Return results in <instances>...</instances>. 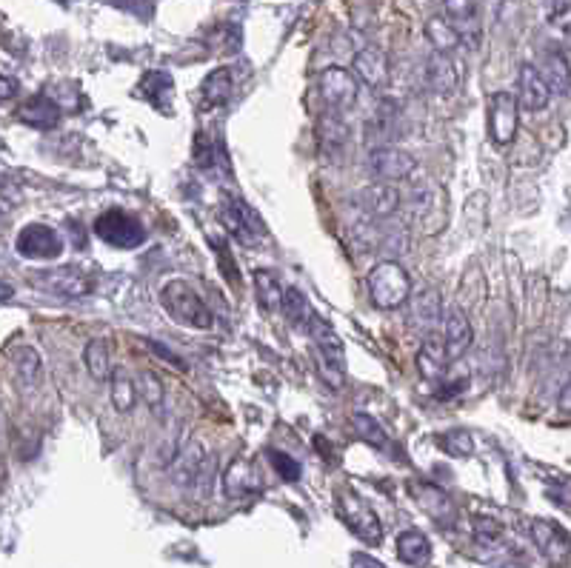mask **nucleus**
Listing matches in <instances>:
<instances>
[{"label":"nucleus","mask_w":571,"mask_h":568,"mask_svg":"<svg viewBox=\"0 0 571 568\" xmlns=\"http://www.w3.org/2000/svg\"><path fill=\"white\" fill-rule=\"evenodd\" d=\"M160 306L169 312L172 320H178L183 326H192V329H212V312L209 306L200 300V294L183 283V280H169L163 289H160Z\"/></svg>","instance_id":"nucleus-1"},{"label":"nucleus","mask_w":571,"mask_h":568,"mask_svg":"<svg viewBox=\"0 0 571 568\" xmlns=\"http://www.w3.org/2000/svg\"><path fill=\"white\" fill-rule=\"evenodd\" d=\"M366 286L377 309H400L412 294V277L397 260H383L369 272Z\"/></svg>","instance_id":"nucleus-2"},{"label":"nucleus","mask_w":571,"mask_h":568,"mask_svg":"<svg viewBox=\"0 0 571 568\" xmlns=\"http://www.w3.org/2000/svg\"><path fill=\"white\" fill-rule=\"evenodd\" d=\"M309 334L315 340L317 346V369L323 374V380L337 389L343 386V374H346V352H343V343L335 334V329L323 320V317H315L312 326H309Z\"/></svg>","instance_id":"nucleus-3"},{"label":"nucleus","mask_w":571,"mask_h":568,"mask_svg":"<svg viewBox=\"0 0 571 568\" xmlns=\"http://www.w3.org/2000/svg\"><path fill=\"white\" fill-rule=\"evenodd\" d=\"M95 235L115 249H138L146 243V226L126 209H109L95 220Z\"/></svg>","instance_id":"nucleus-4"},{"label":"nucleus","mask_w":571,"mask_h":568,"mask_svg":"<svg viewBox=\"0 0 571 568\" xmlns=\"http://www.w3.org/2000/svg\"><path fill=\"white\" fill-rule=\"evenodd\" d=\"M217 215H220L223 229L235 237V240L246 243V246H255L257 237L266 235V226H263L260 215H257L246 200H240V197H226V200L220 203V212H217Z\"/></svg>","instance_id":"nucleus-5"},{"label":"nucleus","mask_w":571,"mask_h":568,"mask_svg":"<svg viewBox=\"0 0 571 568\" xmlns=\"http://www.w3.org/2000/svg\"><path fill=\"white\" fill-rule=\"evenodd\" d=\"M317 95L332 115H343L357 103V78L340 66H329L317 75Z\"/></svg>","instance_id":"nucleus-6"},{"label":"nucleus","mask_w":571,"mask_h":568,"mask_svg":"<svg viewBox=\"0 0 571 568\" xmlns=\"http://www.w3.org/2000/svg\"><path fill=\"white\" fill-rule=\"evenodd\" d=\"M32 286L46 294H58L66 300H75L92 289L89 277L80 272L78 266H55V269H43L32 275Z\"/></svg>","instance_id":"nucleus-7"},{"label":"nucleus","mask_w":571,"mask_h":568,"mask_svg":"<svg viewBox=\"0 0 571 568\" xmlns=\"http://www.w3.org/2000/svg\"><path fill=\"white\" fill-rule=\"evenodd\" d=\"M15 252L29 260H58L63 255V237L43 223H29L18 232Z\"/></svg>","instance_id":"nucleus-8"},{"label":"nucleus","mask_w":571,"mask_h":568,"mask_svg":"<svg viewBox=\"0 0 571 568\" xmlns=\"http://www.w3.org/2000/svg\"><path fill=\"white\" fill-rule=\"evenodd\" d=\"M337 514L343 517V523L355 531L357 537H363L366 543H380L383 529H380V520L377 514L357 494L352 491H340L337 494Z\"/></svg>","instance_id":"nucleus-9"},{"label":"nucleus","mask_w":571,"mask_h":568,"mask_svg":"<svg viewBox=\"0 0 571 568\" xmlns=\"http://www.w3.org/2000/svg\"><path fill=\"white\" fill-rule=\"evenodd\" d=\"M366 169L377 177L380 183H389V180H403V177H412L417 169V160L403 149H394V146H380L372 149L366 157Z\"/></svg>","instance_id":"nucleus-10"},{"label":"nucleus","mask_w":571,"mask_h":568,"mask_svg":"<svg viewBox=\"0 0 571 568\" xmlns=\"http://www.w3.org/2000/svg\"><path fill=\"white\" fill-rule=\"evenodd\" d=\"M520 100L509 92H494L489 98V132L497 146H509L517 135Z\"/></svg>","instance_id":"nucleus-11"},{"label":"nucleus","mask_w":571,"mask_h":568,"mask_svg":"<svg viewBox=\"0 0 571 568\" xmlns=\"http://www.w3.org/2000/svg\"><path fill=\"white\" fill-rule=\"evenodd\" d=\"M532 537L537 543V549L543 551V557L552 566H569L571 563V537L569 531H563L552 520H534Z\"/></svg>","instance_id":"nucleus-12"},{"label":"nucleus","mask_w":571,"mask_h":568,"mask_svg":"<svg viewBox=\"0 0 571 568\" xmlns=\"http://www.w3.org/2000/svg\"><path fill=\"white\" fill-rule=\"evenodd\" d=\"M315 138L323 157L332 160V163H340L346 149H349V126H346V120H340V115L326 112L323 118L317 120Z\"/></svg>","instance_id":"nucleus-13"},{"label":"nucleus","mask_w":571,"mask_h":568,"mask_svg":"<svg viewBox=\"0 0 571 568\" xmlns=\"http://www.w3.org/2000/svg\"><path fill=\"white\" fill-rule=\"evenodd\" d=\"M552 98V89L549 83L543 80L540 69L534 63H523L520 72H517V100L526 112H540L549 106Z\"/></svg>","instance_id":"nucleus-14"},{"label":"nucleus","mask_w":571,"mask_h":568,"mask_svg":"<svg viewBox=\"0 0 571 568\" xmlns=\"http://www.w3.org/2000/svg\"><path fill=\"white\" fill-rule=\"evenodd\" d=\"M472 340V323H469L466 314L460 312V309H449V312L443 314V346H446V354H449L452 363H457L463 354L469 352Z\"/></svg>","instance_id":"nucleus-15"},{"label":"nucleus","mask_w":571,"mask_h":568,"mask_svg":"<svg viewBox=\"0 0 571 568\" xmlns=\"http://www.w3.org/2000/svg\"><path fill=\"white\" fill-rule=\"evenodd\" d=\"M446 6V18L452 20V26L460 32L463 43L469 49L480 46V12H477V0H443Z\"/></svg>","instance_id":"nucleus-16"},{"label":"nucleus","mask_w":571,"mask_h":568,"mask_svg":"<svg viewBox=\"0 0 571 568\" xmlns=\"http://www.w3.org/2000/svg\"><path fill=\"white\" fill-rule=\"evenodd\" d=\"M206 457H209V454H206V449H203L197 440H192L186 449H180L178 454H175V460H172V466H169V477H172V483H175L178 489L192 491L197 474H200L203 463H206Z\"/></svg>","instance_id":"nucleus-17"},{"label":"nucleus","mask_w":571,"mask_h":568,"mask_svg":"<svg viewBox=\"0 0 571 568\" xmlns=\"http://www.w3.org/2000/svg\"><path fill=\"white\" fill-rule=\"evenodd\" d=\"M15 118H18L20 123H26L29 129L49 132V129L58 126L60 118H63V112H60V106L49 98V95H35V98L26 100V103H20Z\"/></svg>","instance_id":"nucleus-18"},{"label":"nucleus","mask_w":571,"mask_h":568,"mask_svg":"<svg viewBox=\"0 0 571 568\" xmlns=\"http://www.w3.org/2000/svg\"><path fill=\"white\" fill-rule=\"evenodd\" d=\"M355 75L369 89H383L389 83V60L377 46H366L355 55Z\"/></svg>","instance_id":"nucleus-19"},{"label":"nucleus","mask_w":571,"mask_h":568,"mask_svg":"<svg viewBox=\"0 0 571 568\" xmlns=\"http://www.w3.org/2000/svg\"><path fill=\"white\" fill-rule=\"evenodd\" d=\"M357 206L369 217L389 220V217L397 212V206H400V195H397V189L389 186V183H375V186H369V189H363V192L357 195Z\"/></svg>","instance_id":"nucleus-20"},{"label":"nucleus","mask_w":571,"mask_h":568,"mask_svg":"<svg viewBox=\"0 0 571 568\" xmlns=\"http://www.w3.org/2000/svg\"><path fill=\"white\" fill-rule=\"evenodd\" d=\"M260 489V477H257L255 466L246 457H235L229 463V469L223 471V491L229 497H249Z\"/></svg>","instance_id":"nucleus-21"},{"label":"nucleus","mask_w":571,"mask_h":568,"mask_svg":"<svg viewBox=\"0 0 571 568\" xmlns=\"http://www.w3.org/2000/svg\"><path fill=\"white\" fill-rule=\"evenodd\" d=\"M449 354H446V346L443 343H426L420 354H417V369L423 374V380H429L434 386H440L449 374Z\"/></svg>","instance_id":"nucleus-22"},{"label":"nucleus","mask_w":571,"mask_h":568,"mask_svg":"<svg viewBox=\"0 0 571 568\" xmlns=\"http://www.w3.org/2000/svg\"><path fill=\"white\" fill-rule=\"evenodd\" d=\"M429 86H432L437 95H452L460 86V69L454 66L452 55H440L434 52L429 58Z\"/></svg>","instance_id":"nucleus-23"},{"label":"nucleus","mask_w":571,"mask_h":568,"mask_svg":"<svg viewBox=\"0 0 571 568\" xmlns=\"http://www.w3.org/2000/svg\"><path fill=\"white\" fill-rule=\"evenodd\" d=\"M255 294H257V303H260V309L266 314H275V312H283V297H286V289L280 286V280H277L269 269H257L255 275Z\"/></svg>","instance_id":"nucleus-24"},{"label":"nucleus","mask_w":571,"mask_h":568,"mask_svg":"<svg viewBox=\"0 0 571 568\" xmlns=\"http://www.w3.org/2000/svg\"><path fill=\"white\" fill-rule=\"evenodd\" d=\"M540 75L549 83L552 95H569L571 66L563 52H546L543 55V66H540Z\"/></svg>","instance_id":"nucleus-25"},{"label":"nucleus","mask_w":571,"mask_h":568,"mask_svg":"<svg viewBox=\"0 0 571 568\" xmlns=\"http://www.w3.org/2000/svg\"><path fill=\"white\" fill-rule=\"evenodd\" d=\"M412 323L420 332H434L440 323V294L423 289L412 297Z\"/></svg>","instance_id":"nucleus-26"},{"label":"nucleus","mask_w":571,"mask_h":568,"mask_svg":"<svg viewBox=\"0 0 571 568\" xmlns=\"http://www.w3.org/2000/svg\"><path fill=\"white\" fill-rule=\"evenodd\" d=\"M172 89H175V83H172V78L166 72H146L138 83V95L149 100L155 109H166L169 106Z\"/></svg>","instance_id":"nucleus-27"},{"label":"nucleus","mask_w":571,"mask_h":568,"mask_svg":"<svg viewBox=\"0 0 571 568\" xmlns=\"http://www.w3.org/2000/svg\"><path fill=\"white\" fill-rule=\"evenodd\" d=\"M426 38L432 43L434 52H440V55H454L457 49H460V32L452 26V20L449 18H432L426 23Z\"/></svg>","instance_id":"nucleus-28"},{"label":"nucleus","mask_w":571,"mask_h":568,"mask_svg":"<svg viewBox=\"0 0 571 568\" xmlns=\"http://www.w3.org/2000/svg\"><path fill=\"white\" fill-rule=\"evenodd\" d=\"M283 312H286V320L295 326V329H303V332H309V326H312V320L317 317V312L312 309V303L306 300V294L300 292V289H286V297H283Z\"/></svg>","instance_id":"nucleus-29"},{"label":"nucleus","mask_w":571,"mask_h":568,"mask_svg":"<svg viewBox=\"0 0 571 568\" xmlns=\"http://www.w3.org/2000/svg\"><path fill=\"white\" fill-rule=\"evenodd\" d=\"M12 363H15V374H18L20 386L23 389H35L40 383V374H43L38 352L32 346H18L12 352Z\"/></svg>","instance_id":"nucleus-30"},{"label":"nucleus","mask_w":571,"mask_h":568,"mask_svg":"<svg viewBox=\"0 0 571 568\" xmlns=\"http://www.w3.org/2000/svg\"><path fill=\"white\" fill-rule=\"evenodd\" d=\"M397 554H400V560L409 563V566H423V563L429 560V554H432V546H429L426 534H420V531H403V534L397 537Z\"/></svg>","instance_id":"nucleus-31"},{"label":"nucleus","mask_w":571,"mask_h":568,"mask_svg":"<svg viewBox=\"0 0 571 568\" xmlns=\"http://www.w3.org/2000/svg\"><path fill=\"white\" fill-rule=\"evenodd\" d=\"M200 95H203V103L206 106H223L229 95H232V75H229V69H215V72H209L206 80H203V86H200Z\"/></svg>","instance_id":"nucleus-32"},{"label":"nucleus","mask_w":571,"mask_h":568,"mask_svg":"<svg viewBox=\"0 0 571 568\" xmlns=\"http://www.w3.org/2000/svg\"><path fill=\"white\" fill-rule=\"evenodd\" d=\"M83 363L95 380H112V354H109V343L106 340H92L83 352Z\"/></svg>","instance_id":"nucleus-33"},{"label":"nucleus","mask_w":571,"mask_h":568,"mask_svg":"<svg viewBox=\"0 0 571 568\" xmlns=\"http://www.w3.org/2000/svg\"><path fill=\"white\" fill-rule=\"evenodd\" d=\"M109 383H112V406H115V412H132V409H135V400H138V392H135V383L129 380V374L115 372Z\"/></svg>","instance_id":"nucleus-34"},{"label":"nucleus","mask_w":571,"mask_h":568,"mask_svg":"<svg viewBox=\"0 0 571 568\" xmlns=\"http://www.w3.org/2000/svg\"><path fill=\"white\" fill-rule=\"evenodd\" d=\"M352 423H355L357 434L369 443V446H375V449L386 451L389 449V437H386V429L377 423L372 414H360L357 412L355 417H352Z\"/></svg>","instance_id":"nucleus-35"},{"label":"nucleus","mask_w":571,"mask_h":568,"mask_svg":"<svg viewBox=\"0 0 571 568\" xmlns=\"http://www.w3.org/2000/svg\"><path fill=\"white\" fill-rule=\"evenodd\" d=\"M414 497H417V503L429 511L432 517L452 514V500L440 489H434V486H426V483H423V486H414Z\"/></svg>","instance_id":"nucleus-36"},{"label":"nucleus","mask_w":571,"mask_h":568,"mask_svg":"<svg viewBox=\"0 0 571 568\" xmlns=\"http://www.w3.org/2000/svg\"><path fill=\"white\" fill-rule=\"evenodd\" d=\"M437 443H440V449L449 451V454H454V457H469L474 449L472 434H469L466 429L446 431V434H440V437H437Z\"/></svg>","instance_id":"nucleus-37"},{"label":"nucleus","mask_w":571,"mask_h":568,"mask_svg":"<svg viewBox=\"0 0 571 568\" xmlns=\"http://www.w3.org/2000/svg\"><path fill=\"white\" fill-rule=\"evenodd\" d=\"M266 457H269V463H272L277 474H280V480H286V483H297V480H300V463H297L295 457H289L286 451L280 449H269L266 451Z\"/></svg>","instance_id":"nucleus-38"},{"label":"nucleus","mask_w":571,"mask_h":568,"mask_svg":"<svg viewBox=\"0 0 571 568\" xmlns=\"http://www.w3.org/2000/svg\"><path fill=\"white\" fill-rule=\"evenodd\" d=\"M212 249H215L217 263H220V272H223V277H226L232 286H240V272H237L235 257H232V252H229V246H226L223 240H212Z\"/></svg>","instance_id":"nucleus-39"},{"label":"nucleus","mask_w":571,"mask_h":568,"mask_svg":"<svg viewBox=\"0 0 571 568\" xmlns=\"http://www.w3.org/2000/svg\"><path fill=\"white\" fill-rule=\"evenodd\" d=\"M140 394H143V400L149 403V409L158 412L160 403H163V383H160V377H155L152 372L143 374V377H140Z\"/></svg>","instance_id":"nucleus-40"},{"label":"nucleus","mask_w":571,"mask_h":568,"mask_svg":"<svg viewBox=\"0 0 571 568\" xmlns=\"http://www.w3.org/2000/svg\"><path fill=\"white\" fill-rule=\"evenodd\" d=\"M212 160H215V149H212V143L203 138V135H197V140H195V166H200V169H209V166H212Z\"/></svg>","instance_id":"nucleus-41"},{"label":"nucleus","mask_w":571,"mask_h":568,"mask_svg":"<svg viewBox=\"0 0 571 568\" xmlns=\"http://www.w3.org/2000/svg\"><path fill=\"white\" fill-rule=\"evenodd\" d=\"M15 92H18V80L3 75V80H0V100H12Z\"/></svg>","instance_id":"nucleus-42"},{"label":"nucleus","mask_w":571,"mask_h":568,"mask_svg":"<svg viewBox=\"0 0 571 568\" xmlns=\"http://www.w3.org/2000/svg\"><path fill=\"white\" fill-rule=\"evenodd\" d=\"M352 566L355 568H386L383 563H377L375 557H369V554H355V557H352Z\"/></svg>","instance_id":"nucleus-43"},{"label":"nucleus","mask_w":571,"mask_h":568,"mask_svg":"<svg viewBox=\"0 0 571 568\" xmlns=\"http://www.w3.org/2000/svg\"><path fill=\"white\" fill-rule=\"evenodd\" d=\"M549 6H552V18H563L566 12H571V0H549Z\"/></svg>","instance_id":"nucleus-44"},{"label":"nucleus","mask_w":571,"mask_h":568,"mask_svg":"<svg viewBox=\"0 0 571 568\" xmlns=\"http://www.w3.org/2000/svg\"><path fill=\"white\" fill-rule=\"evenodd\" d=\"M112 3L120 6V9H126V12H138V6H135V3L146 6V9H152V3H149V0H112Z\"/></svg>","instance_id":"nucleus-45"},{"label":"nucleus","mask_w":571,"mask_h":568,"mask_svg":"<svg viewBox=\"0 0 571 568\" xmlns=\"http://www.w3.org/2000/svg\"><path fill=\"white\" fill-rule=\"evenodd\" d=\"M557 403H560L563 412H571V380L563 386V392H560V400H557Z\"/></svg>","instance_id":"nucleus-46"},{"label":"nucleus","mask_w":571,"mask_h":568,"mask_svg":"<svg viewBox=\"0 0 571 568\" xmlns=\"http://www.w3.org/2000/svg\"><path fill=\"white\" fill-rule=\"evenodd\" d=\"M563 35H566V40L571 43V12H566V20H563Z\"/></svg>","instance_id":"nucleus-47"}]
</instances>
